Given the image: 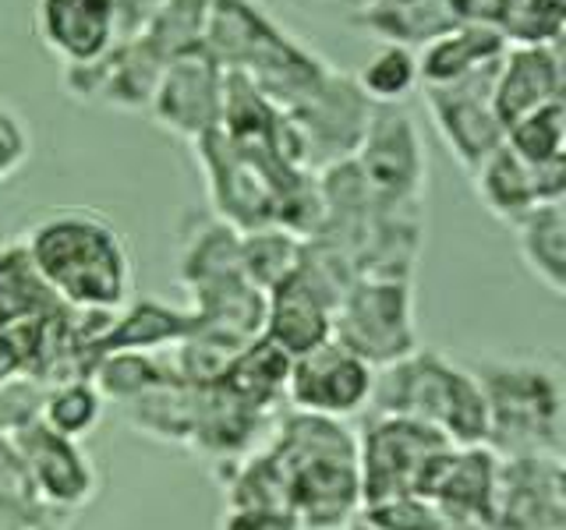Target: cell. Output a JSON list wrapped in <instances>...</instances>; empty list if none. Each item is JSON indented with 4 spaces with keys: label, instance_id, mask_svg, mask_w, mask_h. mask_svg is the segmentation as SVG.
I'll list each match as a JSON object with an SVG mask.
<instances>
[{
    "label": "cell",
    "instance_id": "obj_10",
    "mask_svg": "<svg viewBox=\"0 0 566 530\" xmlns=\"http://www.w3.org/2000/svg\"><path fill=\"white\" fill-rule=\"evenodd\" d=\"M164 67H167L164 53H159L146 35L135 32L96 61L78 64V67H61V85H64V93L82 106H106V110H120V114H146Z\"/></svg>",
    "mask_w": 566,
    "mask_h": 530
},
{
    "label": "cell",
    "instance_id": "obj_7",
    "mask_svg": "<svg viewBox=\"0 0 566 530\" xmlns=\"http://www.w3.org/2000/svg\"><path fill=\"white\" fill-rule=\"evenodd\" d=\"M350 159L358 163L376 205H424L429 199V149L407 103L371 106L368 131Z\"/></svg>",
    "mask_w": 566,
    "mask_h": 530
},
{
    "label": "cell",
    "instance_id": "obj_3",
    "mask_svg": "<svg viewBox=\"0 0 566 530\" xmlns=\"http://www.w3.org/2000/svg\"><path fill=\"white\" fill-rule=\"evenodd\" d=\"M265 446L287 477L297 527L347 530L361 512L358 435L347 428V421L291 411L273 424Z\"/></svg>",
    "mask_w": 566,
    "mask_h": 530
},
{
    "label": "cell",
    "instance_id": "obj_31",
    "mask_svg": "<svg viewBox=\"0 0 566 530\" xmlns=\"http://www.w3.org/2000/svg\"><path fill=\"white\" fill-rule=\"evenodd\" d=\"M103 411H106V403L99 396V389L85 375H78V379H64V382L46 385L40 421L57 435L82 442L99 428Z\"/></svg>",
    "mask_w": 566,
    "mask_h": 530
},
{
    "label": "cell",
    "instance_id": "obj_13",
    "mask_svg": "<svg viewBox=\"0 0 566 530\" xmlns=\"http://www.w3.org/2000/svg\"><path fill=\"white\" fill-rule=\"evenodd\" d=\"M492 82L495 71L453 85H421L424 110H429L442 146L450 149L464 173H474L506 138L500 117L492 110Z\"/></svg>",
    "mask_w": 566,
    "mask_h": 530
},
{
    "label": "cell",
    "instance_id": "obj_24",
    "mask_svg": "<svg viewBox=\"0 0 566 530\" xmlns=\"http://www.w3.org/2000/svg\"><path fill=\"white\" fill-rule=\"evenodd\" d=\"M506 35L489 25H453L418 50L421 85H453L495 71L506 53Z\"/></svg>",
    "mask_w": 566,
    "mask_h": 530
},
{
    "label": "cell",
    "instance_id": "obj_15",
    "mask_svg": "<svg viewBox=\"0 0 566 530\" xmlns=\"http://www.w3.org/2000/svg\"><path fill=\"white\" fill-rule=\"evenodd\" d=\"M11 442L25 464L35 499L50 509L78 517V509H85L99 495V467L82 442L57 435L43 421L11 435Z\"/></svg>",
    "mask_w": 566,
    "mask_h": 530
},
{
    "label": "cell",
    "instance_id": "obj_8",
    "mask_svg": "<svg viewBox=\"0 0 566 530\" xmlns=\"http://www.w3.org/2000/svg\"><path fill=\"white\" fill-rule=\"evenodd\" d=\"M294 138L297 163L318 173L358 152L371 120V103L361 96L350 71L333 67L305 99L283 110Z\"/></svg>",
    "mask_w": 566,
    "mask_h": 530
},
{
    "label": "cell",
    "instance_id": "obj_20",
    "mask_svg": "<svg viewBox=\"0 0 566 530\" xmlns=\"http://www.w3.org/2000/svg\"><path fill=\"white\" fill-rule=\"evenodd\" d=\"M195 329V315L181 305H170L164 297H132L120 311L111 315V322L88 343L82 358V375H88L106 353H159L174 350Z\"/></svg>",
    "mask_w": 566,
    "mask_h": 530
},
{
    "label": "cell",
    "instance_id": "obj_19",
    "mask_svg": "<svg viewBox=\"0 0 566 530\" xmlns=\"http://www.w3.org/2000/svg\"><path fill=\"white\" fill-rule=\"evenodd\" d=\"M478 202L485 205L492 220L503 226H517L531 209L563 202L566 194V163L531 167L506 146L495 149L482 167L471 173Z\"/></svg>",
    "mask_w": 566,
    "mask_h": 530
},
{
    "label": "cell",
    "instance_id": "obj_42",
    "mask_svg": "<svg viewBox=\"0 0 566 530\" xmlns=\"http://www.w3.org/2000/svg\"><path fill=\"white\" fill-rule=\"evenodd\" d=\"M354 4H358V0H354Z\"/></svg>",
    "mask_w": 566,
    "mask_h": 530
},
{
    "label": "cell",
    "instance_id": "obj_25",
    "mask_svg": "<svg viewBox=\"0 0 566 530\" xmlns=\"http://www.w3.org/2000/svg\"><path fill=\"white\" fill-rule=\"evenodd\" d=\"M195 406H199V385L167 382V385L149 389V393H142L132 403H124L120 414L135 435L159 442V446L188 449L191 428H195Z\"/></svg>",
    "mask_w": 566,
    "mask_h": 530
},
{
    "label": "cell",
    "instance_id": "obj_4",
    "mask_svg": "<svg viewBox=\"0 0 566 530\" xmlns=\"http://www.w3.org/2000/svg\"><path fill=\"white\" fill-rule=\"evenodd\" d=\"M202 46L223 71L248 78L280 110L305 99L336 67L276 25L259 0H212Z\"/></svg>",
    "mask_w": 566,
    "mask_h": 530
},
{
    "label": "cell",
    "instance_id": "obj_28",
    "mask_svg": "<svg viewBox=\"0 0 566 530\" xmlns=\"http://www.w3.org/2000/svg\"><path fill=\"white\" fill-rule=\"evenodd\" d=\"M88 382L99 389L103 403H132L142 393H149L156 385H167V382H181L177 379V368L170 350H159V353H106L99 358L93 368H88Z\"/></svg>",
    "mask_w": 566,
    "mask_h": 530
},
{
    "label": "cell",
    "instance_id": "obj_11",
    "mask_svg": "<svg viewBox=\"0 0 566 530\" xmlns=\"http://www.w3.org/2000/svg\"><path fill=\"white\" fill-rule=\"evenodd\" d=\"M485 530H566V456H506Z\"/></svg>",
    "mask_w": 566,
    "mask_h": 530
},
{
    "label": "cell",
    "instance_id": "obj_9",
    "mask_svg": "<svg viewBox=\"0 0 566 530\" xmlns=\"http://www.w3.org/2000/svg\"><path fill=\"white\" fill-rule=\"evenodd\" d=\"M358 435L361 509L400 495H415L418 474L436 449L450 446L436 428L411 417L368 414Z\"/></svg>",
    "mask_w": 566,
    "mask_h": 530
},
{
    "label": "cell",
    "instance_id": "obj_40",
    "mask_svg": "<svg viewBox=\"0 0 566 530\" xmlns=\"http://www.w3.org/2000/svg\"><path fill=\"white\" fill-rule=\"evenodd\" d=\"M347 530H379L376 523H368L365 517H361V512H358V517H354L350 523H347Z\"/></svg>",
    "mask_w": 566,
    "mask_h": 530
},
{
    "label": "cell",
    "instance_id": "obj_14",
    "mask_svg": "<svg viewBox=\"0 0 566 530\" xmlns=\"http://www.w3.org/2000/svg\"><path fill=\"white\" fill-rule=\"evenodd\" d=\"M146 114L164 131L185 138L188 146L217 131L223 114V67L212 61L206 46L177 53L159 75Z\"/></svg>",
    "mask_w": 566,
    "mask_h": 530
},
{
    "label": "cell",
    "instance_id": "obj_12",
    "mask_svg": "<svg viewBox=\"0 0 566 530\" xmlns=\"http://www.w3.org/2000/svg\"><path fill=\"white\" fill-rule=\"evenodd\" d=\"M371 385H376V368H368L358 353L336 340H326L291 361L287 403L301 414L347 421L368 411Z\"/></svg>",
    "mask_w": 566,
    "mask_h": 530
},
{
    "label": "cell",
    "instance_id": "obj_35",
    "mask_svg": "<svg viewBox=\"0 0 566 530\" xmlns=\"http://www.w3.org/2000/svg\"><path fill=\"white\" fill-rule=\"evenodd\" d=\"M361 517L379 530H450L453 523V517H447L436 502L421 499V495H400V499L365 506Z\"/></svg>",
    "mask_w": 566,
    "mask_h": 530
},
{
    "label": "cell",
    "instance_id": "obj_27",
    "mask_svg": "<svg viewBox=\"0 0 566 530\" xmlns=\"http://www.w3.org/2000/svg\"><path fill=\"white\" fill-rule=\"evenodd\" d=\"M287 375H291V358L265 340V336H259V340L238 350V358L230 361L220 385L259 406L262 414H276L287 403Z\"/></svg>",
    "mask_w": 566,
    "mask_h": 530
},
{
    "label": "cell",
    "instance_id": "obj_39",
    "mask_svg": "<svg viewBox=\"0 0 566 530\" xmlns=\"http://www.w3.org/2000/svg\"><path fill=\"white\" fill-rule=\"evenodd\" d=\"M0 495H25V499H35L22 456H18L14 442L8 435H0Z\"/></svg>",
    "mask_w": 566,
    "mask_h": 530
},
{
    "label": "cell",
    "instance_id": "obj_38",
    "mask_svg": "<svg viewBox=\"0 0 566 530\" xmlns=\"http://www.w3.org/2000/svg\"><path fill=\"white\" fill-rule=\"evenodd\" d=\"M29 156H32L29 120L18 114L11 103L0 99V184H8L11 177L29 163Z\"/></svg>",
    "mask_w": 566,
    "mask_h": 530
},
{
    "label": "cell",
    "instance_id": "obj_34",
    "mask_svg": "<svg viewBox=\"0 0 566 530\" xmlns=\"http://www.w3.org/2000/svg\"><path fill=\"white\" fill-rule=\"evenodd\" d=\"M563 29L566 0H517L500 32L510 46H563Z\"/></svg>",
    "mask_w": 566,
    "mask_h": 530
},
{
    "label": "cell",
    "instance_id": "obj_33",
    "mask_svg": "<svg viewBox=\"0 0 566 530\" xmlns=\"http://www.w3.org/2000/svg\"><path fill=\"white\" fill-rule=\"evenodd\" d=\"M209 11H212V0H164L138 35H146V40L170 61L177 53L202 46Z\"/></svg>",
    "mask_w": 566,
    "mask_h": 530
},
{
    "label": "cell",
    "instance_id": "obj_5",
    "mask_svg": "<svg viewBox=\"0 0 566 530\" xmlns=\"http://www.w3.org/2000/svg\"><path fill=\"white\" fill-rule=\"evenodd\" d=\"M365 414L421 421L450 446H485L489 435L482 385L464 358H450L436 347H418L403 361L379 368Z\"/></svg>",
    "mask_w": 566,
    "mask_h": 530
},
{
    "label": "cell",
    "instance_id": "obj_22",
    "mask_svg": "<svg viewBox=\"0 0 566 530\" xmlns=\"http://www.w3.org/2000/svg\"><path fill=\"white\" fill-rule=\"evenodd\" d=\"M273 414H262L259 406L230 393L227 385H199V406H195V428L188 449L212 464H227L244 453H252L265 438V424Z\"/></svg>",
    "mask_w": 566,
    "mask_h": 530
},
{
    "label": "cell",
    "instance_id": "obj_17",
    "mask_svg": "<svg viewBox=\"0 0 566 530\" xmlns=\"http://www.w3.org/2000/svg\"><path fill=\"white\" fill-rule=\"evenodd\" d=\"M495 470H500V456L489 446H442L424 459L415 495L436 502L453 520L485 527L495 491Z\"/></svg>",
    "mask_w": 566,
    "mask_h": 530
},
{
    "label": "cell",
    "instance_id": "obj_29",
    "mask_svg": "<svg viewBox=\"0 0 566 530\" xmlns=\"http://www.w3.org/2000/svg\"><path fill=\"white\" fill-rule=\"evenodd\" d=\"M350 75L371 106H400L421 88L418 53L394 43H379V50Z\"/></svg>",
    "mask_w": 566,
    "mask_h": 530
},
{
    "label": "cell",
    "instance_id": "obj_23",
    "mask_svg": "<svg viewBox=\"0 0 566 530\" xmlns=\"http://www.w3.org/2000/svg\"><path fill=\"white\" fill-rule=\"evenodd\" d=\"M460 25L450 0H358L350 8V29L379 43L421 50L436 35Z\"/></svg>",
    "mask_w": 566,
    "mask_h": 530
},
{
    "label": "cell",
    "instance_id": "obj_26",
    "mask_svg": "<svg viewBox=\"0 0 566 530\" xmlns=\"http://www.w3.org/2000/svg\"><path fill=\"white\" fill-rule=\"evenodd\" d=\"M521 262L548 294H566V209L563 202H548L531 209L513 226Z\"/></svg>",
    "mask_w": 566,
    "mask_h": 530
},
{
    "label": "cell",
    "instance_id": "obj_41",
    "mask_svg": "<svg viewBox=\"0 0 566 530\" xmlns=\"http://www.w3.org/2000/svg\"><path fill=\"white\" fill-rule=\"evenodd\" d=\"M450 530H485L482 523H468V520H453Z\"/></svg>",
    "mask_w": 566,
    "mask_h": 530
},
{
    "label": "cell",
    "instance_id": "obj_37",
    "mask_svg": "<svg viewBox=\"0 0 566 530\" xmlns=\"http://www.w3.org/2000/svg\"><path fill=\"white\" fill-rule=\"evenodd\" d=\"M75 523L71 512L50 509L25 495H0V530H67Z\"/></svg>",
    "mask_w": 566,
    "mask_h": 530
},
{
    "label": "cell",
    "instance_id": "obj_21",
    "mask_svg": "<svg viewBox=\"0 0 566 530\" xmlns=\"http://www.w3.org/2000/svg\"><path fill=\"white\" fill-rule=\"evenodd\" d=\"M556 99H566L563 46H506L492 82V110L503 131Z\"/></svg>",
    "mask_w": 566,
    "mask_h": 530
},
{
    "label": "cell",
    "instance_id": "obj_6",
    "mask_svg": "<svg viewBox=\"0 0 566 530\" xmlns=\"http://www.w3.org/2000/svg\"><path fill=\"white\" fill-rule=\"evenodd\" d=\"M333 340L368 368H389L421 347L411 279H358L333 311Z\"/></svg>",
    "mask_w": 566,
    "mask_h": 530
},
{
    "label": "cell",
    "instance_id": "obj_16",
    "mask_svg": "<svg viewBox=\"0 0 566 530\" xmlns=\"http://www.w3.org/2000/svg\"><path fill=\"white\" fill-rule=\"evenodd\" d=\"M336 305H340V294L297 258V269L265 294L262 336L294 361L333 340Z\"/></svg>",
    "mask_w": 566,
    "mask_h": 530
},
{
    "label": "cell",
    "instance_id": "obj_1",
    "mask_svg": "<svg viewBox=\"0 0 566 530\" xmlns=\"http://www.w3.org/2000/svg\"><path fill=\"white\" fill-rule=\"evenodd\" d=\"M18 241L64 308L114 315L135 297L132 247L96 209H50Z\"/></svg>",
    "mask_w": 566,
    "mask_h": 530
},
{
    "label": "cell",
    "instance_id": "obj_32",
    "mask_svg": "<svg viewBox=\"0 0 566 530\" xmlns=\"http://www.w3.org/2000/svg\"><path fill=\"white\" fill-rule=\"evenodd\" d=\"M301 258V237L287 234L280 226H259L241 234V265L244 276L255 283L262 294L280 287L297 269Z\"/></svg>",
    "mask_w": 566,
    "mask_h": 530
},
{
    "label": "cell",
    "instance_id": "obj_36",
    "mask_svg": "<svg viewBox=\"0 0 566 530\" xmlns=\"http://www.w3.org/2000/svg\"><path fill=\"white\" fill-rule=\"evenodd\" d=\"M43 400H46V382L40 379L22 375V371L0 379V435L11 438L40 421Z\"/></svg>",
    "mask_w": 566,
    "mask_h": 530
},
{
    "label": "cell",
    "instance_id": "obj_30",
    "mask_svg": "<svg viewBox=\"0 0 566 530\" xmlns=\"http://www.w3.org/2000/svg\"><path fill=\"white\" fill-rule=\"evenodd\" d=\"M503 146L531 167L566 163V99L545 103L506 128Z\"/></svg>",
    "mask_w": 566,
    "mask_h": 530
},
{
    "label": "cell",
    "instance_id": "obj_18",
    "mask_svg": "<svg viewBox=\"0 0 566 530\" xmlns=\"http://www.w3.org/2000/svg\"><path fill=\"white\" fill-rule=\"evenodd\" d=\"M35 40L61 67L103 57L124 40L117 0H35Z\"/></svg>",
    "mask_w": 566,
    "mask_h": 530
},
{
    "label": "cell",
    "instance_id": "obj_2",
    "mask_svg": "<svg viewBox=\"0 0 566 530\" xmlns=\"http://www.w3.org/2000/svg\"><path fill=\"white\" fill-rule=\"evenodd\" d=\"M482 385L489 435L485 446L506 456L566 453V379L559 353L548 350H485L464 358Z\"/></svg>",
    "mask_w": 566,
    "mask_h": 530
}]
</instances>
